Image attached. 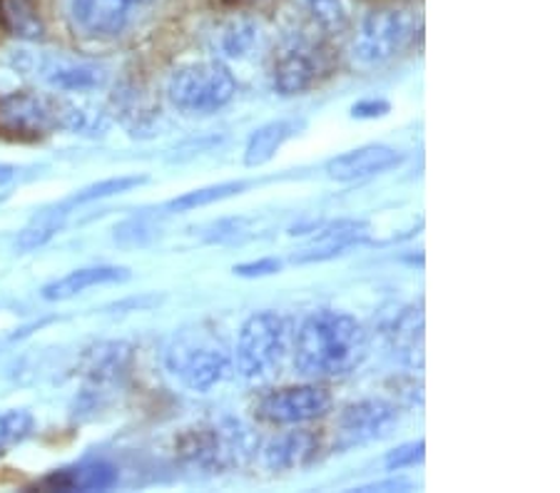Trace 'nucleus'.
<instances>
[{
	"instance_id": "nucleus-28",
	"label": "nucleus",
	"mask_w": 560,
	"mask_h": 493,
	"mask_svg": "<svg viewBox=\"0 0 560 493\" xmlns=\"http://www.w3.org/2000/svg\"><path fill=\"white\" fill-rule=\"evenodd\" d=\"M158 235V227L148 218H132L115 227V239L125 247H140Z\"/></svg>"
},
{
	"instance_id": "nucleus-8",
	"label": "nucleus",
	"mask_w": 560,
	"mask_h": 493,
	"mask_svg": "<svg viewBox=\"0 0 560 493\" xmlns=\"http://www.w3.org/2000/svg\"><path fill=\"white\" fill-rule=\"evenodd\" d=\"M327 73V52L319 43L296 38L287 43L275 60V90L282 95H300L319 83Z\"/></svg>"
},
{
	"instance_id": "nucleus-16",
	"label": "nucleus",
	"mask_w": 560,
	"mask_h": 493,
	"mask_svg": "<svg viewBox=\"0 0 560 493\" xmlns=\"http://www.w3.org/2000/svg\"><path fill=\"white\" fill-rule=\"evenodd\" d=\"M117 471L110 463H80L60 469L40 481L48 491H107L115 486Z\"/></svg>"
},
{
	"instance_id": "nucleus-24",
	"label": "nucleus",
	"mask_w": 560,
	"mask_h": 493,
	"mask_svg": "<svg viewBox=\"0 0 560 493\" xmlns=\"http://www.w3.org/2000/svg\"><path fill=\"white\" fill-rule=\"evenodd\" d=\"M247 190V183H222V185H210L202 187V190H192L175 197L173 202L167 204V210L173 212H189L197 208H207V204L230 200L234 195H242Z\"/></svg>"
},
{
	"instance_id": "nucleus-2",
	"label": "nucleus",
	"mask_w": 560,
	"mask_h": 493,
	"mask_svg": "<svg viewBox=\"0 0 560 493\" xmlns=\"http://www.w3.org/2000/svg\"><path fill=\"white\" fill-rule=\"evenodd\" d=\"M257 442L242 421L220 419L197 424L183 434L177 451L195 469L207 473H228L240 469L255 454Z\"/></svg>"
},
{
	"instance_id": "nucleus-22",
	"label": "nucleus",
	"mask_w": 560,
	"mask_h": 493,
	"mask_svg": "<svg viewBox=\"0 0 560 493\" xmlns=\"http://www.w3.org/2000/svg\"><path fill=\"white\" fill-rule=\"evenodd\" d=\"M66 218H68L66 204H60V208H56V210L40 212L38 218H35L28 227L18 235V239H15L18 253H33V249L48 245V242L62 230Z\"/></svg>"
},
{
	"instance_id": "nucleus-33",
	"label": "nucleus",
	"mask_w": 560,
	"mask_h": 493,
	"mask_svg": "<svg viewBox=\"0 0 560 493\" xmlns=\"http://www.w3.org/2000/svg\"><path fill=\"white\" fill-rule=\"evenodd\" d=\"M13 175H15L13 165H0V187H3L5 183H11Z\"/></svg>"
},
{
	"instance_id": "nucleus-27",
	"label": "nucleus",
	"mask_w": 560,
	"mask_h": 493,
	"mask_svg": "<svg viewBox=\"0 0 560 493\" xmlns=\"http://www.w3.org/2000/svg\"><path fill=\"white\" fill-rule=\"evenodd\" d=\"M33 429V416L23 409H11L0 414V454L21 444Z\"/></svg>"
},
{
	"instance_id": "nucleus-1",
	"label": "nucleus",
	"mask_w": 560,
	"mask_h": 493,
	"mask_svg": "<svg viewBox=\"0 0 560 493\" xmlns=\"http://www.w3.org/2000/svg\"><path fill=\"white\" fill-rule=\"evenodd\" d=\"M369 352L366 329L351 314L316 312L296 331L294 366L312 379H337L361 366Z\"/></svg>"
},
{
	"instance_id": "nucleus-5",
	"label": "nucleus",
	"mask_w": 560,
	"mask_h": 493,
	"mask_svg": "<svg viewBox=\"0 0 560 493\" xmlns=\"http://www.w3.org/2000/svg\"><path fill=\"white\" fill-rule=\"evenodd\" d=\"M289 327L277 312H257L237 337V372L245 379H265L279 369L287 354Z\"/></svg>"
},
{
	"instance_id": "nucleus-32",
	"label": "nucleus",
	"mask_w": 560,
	"mask_h": 493,
	"mask_svg": "<svg viewBox=\"0 0 560 493\" xmlns=\"http://www.w3.org/2000/svg\"><path fill=\"white\" fill-rule=\"evenodd\" d=\"M413 489L411 481L396 479V481H386V483H372V486H364L361 491H409Z\"/></svg>"
},
{
	"instance_id": "nucleus-25",
	"label": "nucleus",
	"mask_w": 560,
	"mask_h": 493,
	"mask_svg": "<svg viewBox=\"0 0 560 493\" xmlns=\"http://www.w3.org/2000/svg\"><path fill=\"white\" fill-rule=\"evenodd\" d=\"M148 183V177L144 175H122V177H110V179H103V183H95V185H88L85 190H80L78 195H72L70 200L66 202V208H75V204H88V202H95V200H105V197H115V195H122V192H130L132 187H140Z\"/></svg>"
},
{
	"instance_id": "nucleus-7",
	"label": "nucleus",
	"mask_w": 560,
	"mask_h": 493,
	"mask_svg": "<svg viewBox=\"0 0 560 493\" xmlns=\"http://www.w3.org/2000/svg\"><path fill=\"white\" fill-rule=\"evenodd\" d=\"M331 409V394L316 384H304V387H284L267 394L259 401L257 414L261 421L275 426H292L314 421L327 414Z\"/></svg>"
},
{
	"instance_id": "nucleus-11",
	"label": "nucleus",
	"mask_w": 560,
	"mask_h": 493,
	"mask_svg": "<svg viewBox=\"0 0 560 493\" xmlns=\"http://www.w3.org/2000/svg\"><path fill=\"white\" fill-rule=\"evenodd\" d=\"M401 163L404 155L399 150L386 145H366L329 160L327 175L337 183H357V179L382 175Z\"/></svg>"
},
{
	"instance_id": "nucleus-31",
	"label": "nucleus",
	"mask_w": 560,
	"mask_h": 493,
	"mask_svg": "<svg viewBox=\"0 0 560 493\" xmlns=\"http://www.w3.org/2000/svg\"><path fill=\"white\" fill-rule=\"evenodd\" d=\"M392 113V105L386 101H361L354 107H351V115L359 120H374V118H384V115Z\"/></svg>"
},
{
	"instance_id": "nucleus-13",
	"label": "nucleus",
	"mask_w": 560,
	"mask_h": 493,
	"mask_svg": "<svg viewBox=\"0 0 560 493\" xmlns=\"http://www.w3.org/2000/svg\"><path fill=\"white\" fill-rule=\"evenodd\" d=\"M70 15L85 35L110 38L128 23V0H72Z\"/></svg>"
},
{
	"instance_id": "nucleus-15",
	"label": "nucleus",
	"mask_w": 560,
	"mask_h": 493,
	"mask_svg": "<svg viewBox=\"0 0 560 493\" xmlns=\"http://www.w3.org/2000/svg\"><path fill=\"white\" fill-rule=\"evenodd\" d=\"M128 280H130V269H125V267H83L66 277H60V280H56V282L45 284L43 300H48V302L72 300L75 294L90 290V286L128 282Z\"/></svg>"
},
{
	"instance_id": "nucleus-29",
	"label": "nucleus",
	"mask_w": 560,
	"mask_h": 493,
	"mask_svg": "<svg viewBox=\"0 0 560 493\" xmlns=\"http://www.w3.org/2000/svg\"><path fill=\"white\" fill-rule=\"evenodd\" d=\"M423 456H427V444L411 442V444H404L399 448H394V451H388L384 463H386L388 471H401V469H409V466L421 463Z\"/></svg>"
},
{
	"instance_id": "nucleus-26",
	"label": "nucleus",
	"mask_w": 560,
	"mask_h": 493,
	"mask_svg": "<svg viewBox=\"0 0 560 493\" xmlns=\"http://www.w3.org/2000/svg\"><path fill=\"white\" fill-rule=\"evenodd\" d=\"M304 5L316 28L327 35H341L349 31V13L341 0H304Z\"/></svg>"
},
{
	"instance_id": "nucleus-10",
	"label": "nucleus",
	"mask_w": 560,
	"mask_h": 493,
	"mask_svg": "<svg viewBox=\"0 0 560 493\" xmlns=\"http://www.w3.org/2000/svg\"><path fill=\"white\" fill-rule=\"evenodd\" d=\"M175 374L185 382L187 389L192 391H210L217 387L230 372V359L224 356L222 349L202 344V347H185L175 349Z\"/></svg>"
},
{
	"instance_id": "nucleus-14",
	"label": "nucleus",
	"mask_w": 560,
	"mask_h": 493,
	"mask_svg": "<svg viewBox=\"0 0 560 493\" xmlns=\"http://www.w3.org/2000/svg\"><path fill=\"white\" fill-rule=\"evenodd\" d=\"M43 75L52 87L62 90V93H85V90H95L105 83L107 70L90 60L52 56L45 60Z\"/></svg>"
},
{
	"instance_id": "nucleus-20",
	"label": "nucleus",
	"mask_w": 560,
	"mask_h": 493,
	"mask_svg": "<svg viewBox=\"0 0 560 493\" xmlns=\"http://www.w3.org/2000/svg\"><path fill=\"white\" fill-rule=\"evenodd\" d=\"M0 28L21 40H40L45 23L35 0H0Z\"/></svg>"
},
{
	"instance_id": "nucleus-4",
	"label": "nucleus",
	"mask_w": 560,
	"mask_h": 493,
	"mask_svg": "<svg viewBox=\"0 0 560 493\" xmlns=\"http://www.w3.org/2000/svg\"><path fill=\"white\" fill-rule=\"evenodd\" d=\"M419 17L406 5H382L361 21L354 38V58L382 66L417 40Z\"/></svg>"
},
{
	"instance_id": "nucleus-30",
	"label": "nucleus",
	"mask_w": 560,
	"mask_h": 493,
	"mask_svg": "<svg viewBox=\"0 0 560 493\" xmlns=\"http://www.w3.org/2000/svg\"><path fill=\"white\" fill-rule=\"evenodd\" d=\"M279 269H282V262H279V259H259V262L237 265V267H234V274L247 277V280H257V277L277 274Z\"/></svg>"
},
{
	"instance_id": "nucleus-17",
	"label": "nucleus",
	"mask_w": 560,
	"mask_h": 493,
	"mask_svg": "<svg viewBox=\"0 0 560 493\" xmlns=\"http://www.w3.org/2000/svg\"><path fill=\"white\" fill-rule=\"evenodd\" d=\"M366 227L361 222H337L329 224V227L319 230V235L314 237L312 247L304 249L300 257H294V262H324V259H331L345 253V249L361 245L364 242Z\"/></svg>"
},
{
	"instance_id": "nucleus-18",
	"label": "nucleus",
	"mask_w": 560,
	"mask_h": 493,
	"mask_svg": "<svg viewBox=\"0 0 560 493\" xmlns=\"http://www.w3.org/2000/svg\"><path fill=\"white\" fill-rule=\"evenodd\" d=\"M130 364V347L122 342L101 344L93 349L85 362V376L93 384V389H103L107 384H115L120 376L128 372ZM90 389V391H93Z\"/></svg>"
},
{
	"instance_id": "nucleus-19",
	"label": "nucleus",
	"mask_w": 560,
	"mask_h": 493,
	"mask_svg": "<svg viewBox=\"0 0 560 493\" xmlns=\"http://www.w3.org/2000/svg\"><path fill=\"white\" fill-rule=\"evenodd\" d=\"M388 339H392V347L396 356L401 362L419 366L423 364V314L421 309H404L399 317H396L392 331H388Z\"/></svg>"
},
{
	"instance_id": "nucleus-12",
	"label": "nucleus",
	"mask_w": 560,
	"mask_h": 493,
	"mask_svg": "<svg viewBox=\"0 0 560 493\" xmlns=\"http://www.w3.org/2000/svg\"><path fill=\"white\" fill-rule=\"evenodd\" d=\"M322 451L319 436L310 429H296V432H284L275 436L265 448V463L275 473L302 471L316 461Z\"/></svg>"
},
{
	"instance_id": "nucleus-6",
	"label": "nucleus",
	"mask_w": 560,
	"mask_h": 493,
	"mask_svg": "<svg viewBox=\"0 0 560 493\" xmlns=\"http://www.w3.org/2000/svg\"><path fill=\"white\" fill-rule=\"evenodd\" d=\"M80 113L56 97L13 93L0 101V130L13 138L35 140L56 128H78Z\"/></svg>"
},
{
	"instance_id": "nucleus-21",
	"label": "nucleus",
	"mask_w": 560,
	"mask_h": 493,
	"mask_svg": "<svg viewBox=\"0 0 560 493\" xmlns=\"http://www.w3.org/2000/svg\"><path fill=\"white\" fill-rule=\"evenodd\" d=\"M294 130H296V125L289 120H275V122L261 125V128H257L249 134L247 148H245V165L247 167L267 165L269 160L277 155L279 148H282L284 142L292 138Z\"/></svg>"
},
{
	"instance_id": "nucleus-3",
	"label": "nucleus",
	"mask_w": 560,
	"mask_h": 493,
	"mask_svg": "<svg viewBox=\"0 0 560 493\" xmlns=\"http://www.w3.org/2000/svg\"><path fill=\"white\" fill-rule=\"evenodd\" d=\"M237 93V80L220 60L189 62L177 68L170 78L167 95L177 110L189 115H210L232 103Z\"/></svg>"
},
{
	"instance_id": "nucleus-23",
	"label": "nucleus",
	"mask_w": 560,
	"mask_h": 493,
	"mask_svg": "<svg viewBox=\"0 0 560 493\" xmlns=\"http://www.w3.org/2000/svg\"><path fill=\"white\" fill-rule=\"evenodd\" d=\"M259 25L249 17H234L220 33V48L228 58H245L259 43Z\"/></svg>"
},
{
	"instance_id": "nucleus-9",
	"label": "nucleus",
	"mask_w": 560,
	"mask_h": 493,
	"mask_svg": "<svg viewBox=\"0 0 560 493\" xmlns=\"http://www.w3.org/2000/svg\"><path fill=\"white\" fill-rule=\"evenodd\" d=\"M399 424V409L384 399H364L341 411L337 424V448L378 442Z\"/></svg>"
},
{
	"instance_id": "nucleus-34",
	"label": "nucleus",
	"mask_w": 560,
	"mask_h": 493,
	"mask_svg": "<svg viewBox=\"0 0 560 493\" xmlns=\"http://www.w3.org/2000/svg\"><path fill=\"white\" fill-rule=\"evenodd\" d=\"M128 3H150V0H128Z\"/></svg>"
}]
</instances>
